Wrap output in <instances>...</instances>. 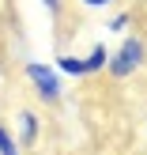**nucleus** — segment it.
<instances>
[{
  "label": "nucleus",
  "mask_w": 147,
  "mask_h": 155,
  "mask_svg": "<svg viewBox=\"0 0 147 155\" xmlns=\"http://www.w3.org/2000/svg\"><path fill=\"white\" fill-rule=\"evenodd\" d=\"M143 61H147V45H143V38H136V34H128L125 42H121V49L110 57V76L113 80H128L132 72H140L143 68Z\"/></svg>",
  "instance_id": "obj_1"
},
{
  "label": "nucleus",
  "mask_w": 147,
  "mask_h": 155,
  "mask_svg": "<svg viewBox=\"0 0 147 155\" xmlns=\"http://www.w3.org/2000/svg\"><path fill=\"white\" fill-rule=\"evenodd\" d=\"M27 80H30V87L38 91V98L42 102H60V95H64V80H60V72L53 64H42V61H30L27 64Z\"/></svg>",
  "instance_id": "obj_2"
},
{
  "label": "nucleus",
  "mask_w": 147,
  "mask_h": 155,
  "mask_svg": "<svg viewBox=\"0 0 147 155\" xmlns=\"http://www.w3.org/2000/svg\"><path fill=\"white\" fill-rule=\"evenodd\" d=\"M15 144H23V148H34L38 144V117L30 110H19V140Z\"/></svg>",
  "instance_id": "obj_3"
},
{
  "label": "nucleus",
  "mask_w": 147,
  "mask_h": 155,
  "mask_svg": "<svg viewBox=\"0 0 147 155\" xmlns=\"http://www.w3.org/2000/svg\"><path fill=\"white\" fill-rule=\"evenodd\" d=\"M83 64H87V76L102 72V68L110 64V49H106L102 42H94V45H91V53H87V57H83Z\"/></svg>",
  "instance_id": "obj_4"
},
{
  "label": "nucleus",
  "mask_w": 147,
  "mask_h": 155,
  "mask_svg": "<svg viewBox=\"0 0 147 155\" xmlns=\"http://www.w3.org/2000/svg\"><path fill=\"white\" fill-rule=\"evenodd\" d=\"M53 68H57L60 76H87V64H83L79 57H57Z\"/></svg>",
  "instance_id": "obj_5"
},
{
  "label": "nucleus",
  "mask_w": 147,
  "mask_h": 155,
  "mask_svg": "<svg viewBox=\"0 0 147 155\" xmlns=\"http://www.w3.org/2000/svg\"><path fill=\"white\" fill-rule=\"evenodd\" d=\"M0 155H19V144H15V136L4 125H0Z\"/></svg>",
  "instance_id": "obj_6"
},
{
  "label": "nucleus",
  "mask_w": 147,
  "mask_h": 155,
  "mask_svg": "<svg viewBox=\"0 0 147 155\" xmlns=\"http://www.w3.org/2000/svg\"><path fill=\"white\" fill-rule=\"evenodd\" d=\"M128 23H132V15H128V12H121V15H113V19H106V27H110L113 34H117V30H125Z\"/></svg>",
  "instance_id": "obj_7"
},
{
  "label": "nucleus",
  "mask_w": 147,
  "mask_h": 155,
  "mask_svg": "<svg viewBox=\"0 0 147 155\" xmlns=\"http://www.w3.org/2000/svg\"><path fill=\"white\" fill-rule=\"evenodd\" d=\"M42 4L49 8V15H60V12H64V0H42Z\"/></svg>",
  "instance_id": "obj_8"
},
{
  "label": "nucleus",
  "mask_w": 147,
  "mask_h": 155,
  "mask_svg": "<svg viewBox=\"0 0 147 155\" xmlns=\"http://www.w3.org/2000/svg\"><path fill=\"white\" fill-rule=\"evenodd\" d=\"M106 4H113V0H102V8H106Z\"/></svg>",
  "instance_id": "obj_9"
}]
</instances>
